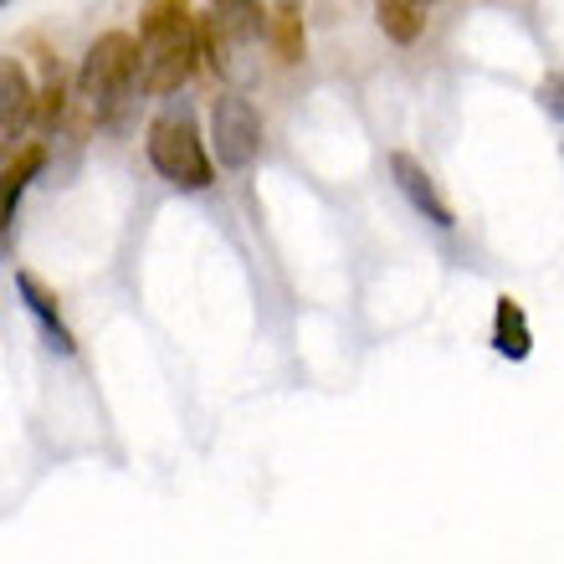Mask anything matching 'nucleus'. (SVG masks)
<instances>
[{
    "instance_id": "obj_1",
    "label": "nucleus",
    "mask_w": 564,
    "mask_h": 564,
    "mask_svg": "<svg viewBox=\"0 0 564 564\" xmlns=\"http://www.w3.org/2000/svg\"><path fill=\"white\" fill-rule=\"evenodd\" d=\"M200 21L191 15V0H144L139 11V73L144 93L170 98L191 83L200 57Z\"/></svg>"
},
{
    "instance_id": "obj_2",
    "label": "nucleus",
    "mask_w": 564,
    "mask_h": 564,
    "mask_svg": "<svg viewBox=\"0 0 564 564\" xmlns=\"http://www.w3.org/2000/svg\"><path fill=\"white\" fill-rule=\"evenodd\" d=\"M144 154L154 164V175L170 180L175 191H210V180H216V160L206 154L191 104H170L164 113H154L144 134Z\"/></svg>"
},
{
    "instance_id": "obj_3",
    "label": "nucleus",
    "mask_w": 564,
    "mask_h": 564,
    "mask_svg": "<svg viewBox=\"0 0 564 564\" xmlns=\"http://www.w3.org/2000/svg\"><path fill=\"white\" fill-rule=\"evenodd\" d=\"M134 83H144L134 36H129V31H104V36L83 52V67H77V93L88 98L93 119L98 123L119 119V108L129 104Z\"/></svg>"
},
{
    "instance_id": "obj_4",
    "label": "nucleus",
    "mask_w": 564,
    "mask_h": 564,
    "mask_svg": "<svg viewBox=\"0 0 564 564\" xmlns=\"http://www.w3.org/2000/svg\"><path fill=\"white\" fill-rule=\"evenodd\" d=\"M210 154L221 170H252L262 154V119H257L252 98L221 93L210 104Z\"/></svg>"
},
{
    "instance_id": "obj_5",
    "label": "nucleus",
    "mask_w": 564,
    "mask_h": 564,
    "mask_svg": "<svg viewBox=\"0 0 564 564\" xmlns=\"http://www.w3.org/2000/svg\"><path fill=\"white\" fill-rule=\"evenodd\" d=\"M390 180H395V191L405 195V206L416 210L421 221H431L436 231H452V226H457L452 206H446V195L436 191V180H431V170L416 160V154L395 149V154H390Z\"/></svg>"
},
{
    "instance_id": "obj_6",
    "label": "nucleus",
    "mask_w": 564,
    "mask_h": 564,
    "mask_svg": "<svg viewBox=\"0 0 564 564\" xmlns=\"http://www.w3.org/2000/svg\"><path fill=\"white\" fill-rule=\"evenodd\" d=\"M15 297H21V308L31 313V324L42 328V339L57 349V355H73L77 344L73 334H67V324H62V308H57V293L46 288L42 278H31L26 268H15Z\"/></svg>"
},
{
    "instance_id": "obj_7",
    "label": "nucleus",
    "mask_w": 564,
    "mask_h": 564,
    "mask_svg": "<svg viewBox=\"0 0 564 564\" xmlns=\"http://www.w3.org/2000/svg\"><path fill=\"white\" fill-rule=\"evenodd\" d=\"M36 98H42V93L31 88L26 67L15 57L0 62V134L11 139V144L26 134V123L36 119Z\"/></svg>"
},
{
    "instance_id": "obj_8",
    "label": "nucleus",
    "mask_w": 564,
    "mask_h": 564,
    "mask_svg": "<svg viewBox=\"0 0 564 564\" xmlns=\"http://www.w3.org/2000/svg\"><path fill=\"white\" fill-rule=\"evenodd\" d=\"M492 349L513 365L534 355V328H529V313H523L519 297H498V308H492Z\"/></svg>"
},
{
    "instance_id": "obj_9",
    "label": "nucleus",
    "mask_w": 564,
    "mask_h": 564,
    "mask_svg": "<svg viewBox=\"0 0 564 564\" xmlns=\"http://www.w3.org/2000/svg\"><path fill=\"white\" fill-rule=\"evenodd\" d=\"M375 26L386 31L390 42L411 46L426 31V0H375Z\"/></svg>"
},
{
    "instance_id": "obj_10",
    "label": "nucleus",
    "mask_w": 564,
    "mask_h": 564,
    "mask_svg": "<svg viewBox=\"0 0 564 564\" xmlns=\"http://www.w3.org/2000/svg\"><path fill=\"white\" fill-rule=\"evenodd\" d=\"M42 170H46V144H26L11 164H6V231L15 226V206H21L26 185L42 175Z\"/></svg>"
},
{
    "instance_id": "obj_11",
    "label": "nucleus",
    "mask_w": 564,
    "mask_h": 564,
    "mask_svg": "<svg viewBox=\"0 0 564 564\" xmlns=\"http://www.w3.org/2000/svg\"><path fill=\"white\" fill-rule=\"evenodd\" d=\"M268 42H272V52H278V62H303L308 57V31H303L297 6H278V11H272Z\"/></svg>"
},
{
    "instance_id": "obj_12",
    "label": "nucleus",
    "mask_w": 564,
    "mask_h": 564,
    "mask_svg": "<svg viewBox=\"0 0 564 564\" xmlns=\"http://www.w3.org/2000/svg\"><path fill=\"white\" fill-rule=\"evenodd\" d=\"M210 11H221V21L247 42H262L272 31V15L262 11V0H210Z\"/></svg>"
},
{
    "instance_id": "obj_13",
    "label": "nucleus",
    "mask_w": 564,
    "mask_h": 564,
    "mask_svg": "<svg viewBox=\"0 0 564 564\" xmlns=\"http://www.w3.org/2000/svg\"><path fill=\"white\" fill-rule=\"evenodd\" d=\"M36 113H42V129H57L62 113H67V88H62V73H57V67H52L42 98H36Z\"/></svg>"
},
{
    "instance_id": "obj_14",
    "label": "nucleus",
    "mask_w": 564,
    "mask_h": 564,
    "mask_svg": "<svg viewBox=\"0 0 564 564\" xmlns=\"http://www.w3.org/2000/svg\"><path fill=\"white\" fill-rule=\"evenodd\" d=\"M539 104H544V113H550V119L564 123V77L560 73H550L544 83H539Z\"/></svg>"
},
{
    "instance_id": "obj_15",
    "label": "nucleus",
    "mask_w": 564,
    "mask_h": 564,
    "mask_svg": "<svg viewBox=\"0 0 564 564\" xmlns=\"http://www.w3.org/2000/svg\"><path fill=\"white\" fill-rule=\"evenodd\" d=\"M272 6H303V0H272Z\"/></svg>"
},
{
    "instance_id": "obj_16",
    "label": "nucleus",
    "mask_w": 564,
    "mask_h": 564,
    "mask_svg": "<svg viewBox=\"0 0 564 564\" xmlns=\"http://www.w3.org/2000/svg\"><path fill=\"white\" fill-rule=\"evenodd\" d=\"M0 6H11V0H0Z\"/></svg>"
}]
</instances>
